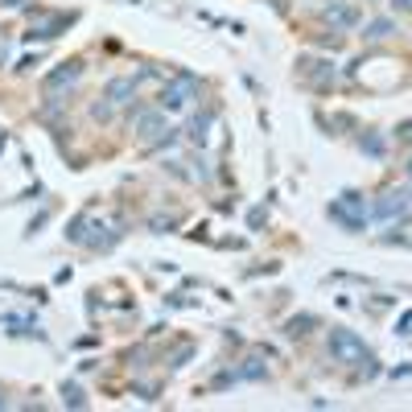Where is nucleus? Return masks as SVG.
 Segmentation results:
<instances>
[{
	"label": "nucleus",
	"mask_w": 412,
	"mask_h": 412,
	"mask_svg": "<svg viewBox=\"0 0 412 412\" xmlns=\"http://www.w3.org/2000/svg\"><path fill=\"white\" fill-rule=\"evenodd\" d=\"M359 148H363L367 157H383V153H388V144H383L379 137H363L359 140Z\"/></svg>",
	"instance_id": "obj_12"
},
{
	"label": "nucleus",
	"mask_w": 412,
	"mask_h": 412,
	"mask_svg": "<svg viewBox=\"0 0 412 412\" xmlns=\"http://www.w3.org/2000/svg\"><path fill=\"white\" fill-rule=\"evenodd\" d=\"M404 211H409V194H404V190H388V194L371 206V219L383 223V219H396V215H404Z\"/></svg>",
	"instance_id": "obj_4"
},
{
	"label": "nucleus",
	"mask_w": 412,
	"mask_h": 412,
	"mask_svg": "<svg viewBox=\"0 0 412 412\" xmlns=\"http://www.w3.org/2000/svg\"><path fill=\"white\" fill-rule=\"evenodd\" d=\"M305 66H310V75H314L318 83H330V75H334V70H330V62H305Z\"/></svg>",
	"instance_id": "obj_15"
},
{
	"label": "nucleus",
	"mask_w": 412,
	"mask_h": 412,
	"mask_svg": "<svg viewBox=\"0 0 412 412\" xmlns=\"http://www.w3.org/2000/svg\"><path fill=\"white\" fill-rule=\"evenodd\" d=\"M190 355H194V346H182V351H178V359H174V367H185V359H190Z\"/></svg>",
	"instance_id": "obj_17"
},
{
	"label": "nucleus",
	"mask_w": 412,
	"mask_h": 412,
	"mask_svg": "<svg viewBox=\"0 0 412 412\" xmlns=\"http://www.w3.org/2000/svg\"><path fill=\"white\" fill-rule=\"evenodd\" d=\"M169 227H174V223H169L165 215H157V219H153V231H169Z\"/></svg>",
	"instance_id": "obj_18"
},
{
	"label": "nucleus",
	"mask_w": 412,
	"mask_h": 412,
	"mask_svg": "<svg viewBox=\"0 0 412 412\" xmlns=\"http://www.w3.org/2000/svg\"><path fill=\"white\" fill-rule=\"evenodd\" d=\"M314 326H318V318H314V314H301V318L289 321V334H293V338H301V334H310Z\"/></svg>",
	"instance_id": "obj_11"
},
{
	"label": "nucleus",
	"mask_w": 412,
	"mask_h": 412,
	"mask_svg": "<svg viewBox=\"0 0 412 412\" xmlns=\"http://www.w3.org/2000/svg\"><path fill=\"white\" fill-rule=\"evenodd\" d=\"M62 392H66V404H70V409H83V404H87V396H83V388H75V383H66Z\"/></svg>",
	"instance_id": "obj_14"
},
{
	"label": "nucleus",
	"mask_w": 412,
	"mask_h": 412,
	"mask_svg": "<svg viewBox=\"0 0 412 412\" xmlns=\"http://www.w3.org/2000/svg\"><path fill=\"white\" fill-rule=\"evenodd\" d=\"M190 87H194V79H190V75H185L178 87H165V91H161V112H182Z\"/></svg>",
	"instance_id": "obj_5"
},
{
	"label": "nucleus",
	"mask_w": 412,
	"mask_h": 412,
	"mask_svg": "<svg viewBox=\"0 0 412 412\" xmlns=\"http://www.w3.org/2000/svg\"><path fill=\"white\" fill-rule=\"evenodd\" d=\"M392 8H404V13H409V8H412V0H392Z\"/></svg>",
	"instance_id": "obj_20"
},
{
	"label": "nucleus",
	"mask_w": 412,
	"mask_h": 412,
	"mask_svg": "<svg viewBox=\"0 0 412 412\" xmlns=\"http://www.w3.org/2000/svg\"><path fill=\"white\" fill-rule=\"evenodd\" d=\"M0 4H4V8H17V4H21V0H0Z\"/></svg>",
	"instance_id": "obj_21"
},
{
	"label": "nucleus",
	"mask_w": 412,
	"mask_h": 412,
	"mask_svg": "<svg viewBox=\"0 0 412 412\" xmlns=\"http://www.w3.org/2000/svg\"><path fill=\"white\" fill-rule=\"evenodd\" d=\"M409 178H412V161H409Z\"/></svg>",
	"instance_id": "obj_23"
},
{
	"label": "nucleus",
	"mask_w": 412,
	"mask_h": 412,
	"mask_svg": "<svg viewBox=\"0 0 412 412\" xmlns=\"http://www.w3.org/2000/svg\"><path fill=\"white\" fill-rule=\"evenodd\" d=\"M330 355H334L338 363H351V367L371 363V346H367L359 334H351V330H334V334H330Z\"/></svg>",
	"instance_id": "obj_1"
},
{
	"label": "nucleus",
	"mask_w": 412,
	"mask_h": 412,
	"mask_svg": "<svg viewBox=\"0 0 412 412\" xmlns=\"http://www.w3.org/2000/svg\"><path fill=\"white\" fill-rule=\"evenodd\" d=\"M79 79H83V62H79V58H66V62H58V66L49 70L42 87H46L49 95H62L66 87H75Z\"/></svg>",
	"instance_id": "obj_3"
},
{
	"label": "nucleus",
	"mask_w": 412,
	"mask_h": 412,
	"mask_svg": "<svg viewBox=\"0 0 412 412\" xmlns=\"http://www.w3.org/2000/svg\"><path fill=\"white\" fill-rule=\"evenodd\" d=\"M91 116H95V120H112V103H95Z\"/></svg>",
	"instance_id": "obj_16"
},
{
	"label": "nucleus",
	"mask_w": 412,
	"mask_h": 412,
	"mask_svg": "<svg viewBox=\"0 0 412 412\" xmlns=\"http://www.w3.org/2000/svg\"><path fill=\"white\" fill-rule=\"evenodd\" d=\"M326 21H334V25L351 29V25H359V13H355V8H346V4H330V8H326Z\"/></svg>",
	"instance_id": "obj_8"
},
{
	"label": "nucleus",
	"mask_w": 412,
	"mask_h": 412,
	"mask_svg": "<svg viewBox=\"0 0 412 412\" xmlns=\"http://www.w3.org/2000/svg\"><path fill=\"white\" fill-rule=\"evenodd\" d=\"M235 375H239V379H264V375H268V367H264V359H247Z\"/></svg>",
	"instance_id": "obj_10"
},
{
	"label": "nucleus",
	"mask_w": 412,
	"mask_h": 412,
	"mask_svg": "<svg viewBox=\"0 0 412 412\" xmlns=\"http://www.w3.org/2000/svg\"><path fill=\"white\" fill-rule=\"evenodd\" d=\"M388 33H392V21H388V17H379V21H371V25H367V38H375V42H379V38H388Z\"/></svg>",
	"instance_id": "obj_13"
},
{
	"label": "nucleus",
	"mask_w": 412,
	"mask_h": 412,
	"mask_svg": "<svg viewBox=\"0 0 412 412\" xmlns=\"http://www.w3.org/2000/svg\"><path fill=\"white\" fill-rule=\"evenodd\" d=\"M137 95V79H112L107 87H103V99L107 103H128Z\"/></svg>",
	"instance_id": "obj_6"
},
{
	"label": "nucleus",
	"mask_w": 412,
	"mask_h": 412,
	"mask_svg": "<svg viewBox=\"0 0 412 412\" xmlns=\"http://www.w3.org/2000/svg\"><path fill=\"white\" fill-rule=\"evenodd\" d=\"M206 128H211V116H206V112H198V116L190 120V140H194V144H206V140H211Z\"/></svg>",
	"instance_id": "obj_9"
},
{
	"label": "nucleus",
	"mask_w": 412,
	"mask_h": 412,
	"mask_svg": "<svg viewBox=\"0 0 412 412\" xmlns=\"http://www.w3.org/2000/svg\"><path fill=\"white\" fill-rule=\"evenodd\" d=\"M400 137H404V140H412V120H404V124H400Z\"/></svg>",
	"instance_id": "obj_19"
},
{
	"label": "nucleus",
	"mask_w": 412,
	"mask_h": 412,
	"mask_svg": "<svg viewBox=\"0 0 412 412\" xmlns=\"http://www.w3.org/2000/svg\"><path fill=\"white\" fill-rule=\"evenodd\" d=\"M0 409H8V400H4V396H0Z\"/></svg>",
	"instance_id": "obj_22"
},
{
	"label": "nucleus",
	"mask_w": 412,
	"mask_h": 412,
	"mask_svg": "<svg viewBox=\"0 0 412 412\" xmlns=\"http://www.w3.org/2000/svg\"><path fill=\"white\" fill-rule=\"evenodd\" d=\"M330 219L342 223L346 231H363L367 227V198L359 190H346L338 202H330Z\"/></svg>",
	"instance_id": "obj_2"
},
{
	"label": "nucleus",
	"mask_w": 412,
	"mask_h": 412,
	"mask_svg": "<svg viewBox=\"0 0 412 412\" xmlns=\"http://www.w3.org/2000/svg\"><path fill=\"white\" fill-rule=\"evenodd\" d=\"M137 132L144 140H153L157 132H165V112H140L137 116Z\"/></svg>",
	"instance_id": "obj_7"
}]
</instances>
